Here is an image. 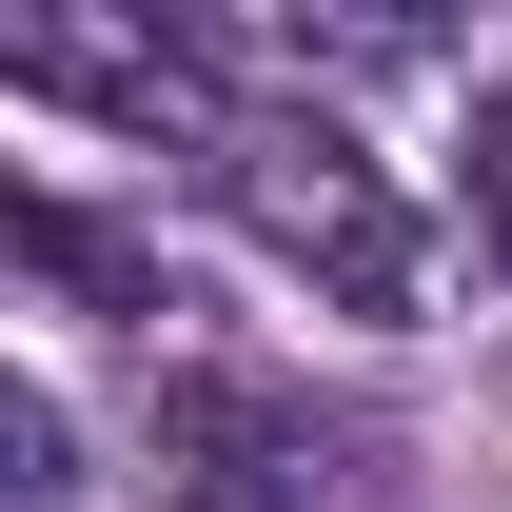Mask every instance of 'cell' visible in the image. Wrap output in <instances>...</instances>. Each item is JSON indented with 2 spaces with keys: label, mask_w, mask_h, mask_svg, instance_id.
Returning <instances> with one entry per match:
<instances>
[{
  "label": "cell",
  "mask_w": 512,
  "mask_h": 512,
  "mask_svg": "<svg viewBox=\"0 0 512 512\" xmlns=\"http://www.w3.org/2000/svg\"><path fill=\"white\" fill-rule=\"evenodd\" d=\"M217 197H237V237L276 256V276H316L335 316H414V296H434L414 197H394L335 119H296V99H237V119H217Z\"/></svg>",
  "instance_id": "cell-1"
},
{
  "label": "cell",
  "mask_w": 512,
  "mask_h": 512,
  "mask_svg": "<svg viewBox=\"0 0 512 512\" xmlns=\"http://www.w3.org/2000/svg\"><path fill=\"white\" fill-rule=\"evenodd\" d=\"M178 473L197 512H394V434L316 414L296 375H178Z\"/></svg>",
  "instance_id": "cell-2"
},
{
  "label": "cell",
  "mask_w": 512,
  "mask_h": 512,
  "mask_svg": "<svg viewBox=\"0 0 512 512\" xmlns=\"http://www.w3.org/2000/svg\"><path fill=\"white\" fill-rule=\"evenodd\" d=\"M0 79L20 99H79V119H119V138H197L217 158V60L197 40H138V20H0Z\"/></svg>",
  "instance_id": "cell-3"
},
{
  "label": "cell",
  "mask_w": 512,
  "mask_h": 512,
  "mask_svg": "<svg viewBox=\"0 0 512 512\" xmlns=\"http://www.w3.org/2000/svg\"><path fill=\"white\" fill-rule=\"evenodd\" d=\"M0 493H20V512H60V493H79V434H60V394H40V375L0 394Z\"/></svg>",
  "instance_id": "cell-4"
},
{
  "label": "cell",
  "mask_w": 512,
  "mask_h": 512,
  "mask_svg": "<svg viewBox=\"0 0 512 512\" xmlns=\"http://www.w3.org/2000/svg\"><path fill=\"white\" fill-rule=\"evenodd\" d=\"M493 256H512V138H493Z\"/></svg>",
  "instance_id": "cell-5"
}]
</instances>
